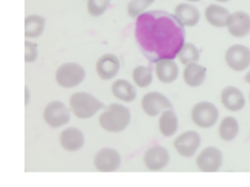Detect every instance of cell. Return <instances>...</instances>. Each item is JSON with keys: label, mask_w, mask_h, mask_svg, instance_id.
<instances>
[{"label": "cell", "mask_w": 250, "mask_h": 187, "mask_svg": "<svg viewBox=\"0 0 250 187\" xmlns=\"http://www.w3.org/2000/svg\"><path fill=\"white\" fill-rule=\"evenodd\" d=\"M135 36L141 52L156 63L161 59L176 58L185 44L186 31L174 15L154 10L137 18Z\"/></svg>", "instance_id": "6da1fadb"}, {"label": "cell", "mask_w": 250, "mask_h": 187, "mask_svg": "<svg viewBox=\"0 0 250 187\" xmlns=\"http://www.w3.org/2000/svg\"><path fill=\"white\" fill-rule=\"evenodd\" d=\"M131 118V113L127 107L113 103L100 115L99 122L101 127L106 131L119 133L127 128Z\"/></svg>", "instance_id": "7a4b0ae2"}, {"label": "cell", "mask_w": 250, "mask_h": 187, "mask_svg": "<svg viewBox=\"0 0 250 187\" xmlns=\"http://www.w3.org/2000/svg\"><path fill=\"white\" fill-rule=\"evenodd\" d=\"M69 105L74 114L81 119L92 118L104 107L98 99L84 92L74 93L69 98Z\"/></svg>", "instance_id": "3957f363"}, {"label": "cell", "mask_w": 250, "mask_h": 187, "mask_svg": "<svg viewBox=\"0 0 250 187\" xmlns=\"http://www.w3.org/2000/svg\"><path fill=\"white\" fill-rule=\"evenodd\" d=\"M86 72L80 64L67 62L62 64L56 70L55 78L61 87L72 89L80 85L84 80Z\"/></svg>", "instance_id": "277c9868"}, {"label": "cell", "mask_w": 250, "mask_h": 187, "mask_svg": "<svg viewBox=\"0 0 250 187\" xmlns=\"http://www.w3.org/2000/svg\"><path fill=\"white\" fill-rule=\"evenodd\" d=\"M43 117L45 123L54 129L64 126L70 120L69 109L59 100L52 101L46 105Z\"/></svg>", "instance_id": "5b68a950"}, {"label": "cell", "mask_w": 250, "mask_h": 187, "mask_svg": "<svg viewBox=\"0 0 250 187\" xmlns=\"http://www.w3.org/2000/svg\"><path fill=\"white\" fill-rule=\"evenodd\" d=\"M191 115L195 125L201 128L208 129L216 123L218 118V111L213 104L204 101L193 107Z\"/></svg>", "instance_id": "8992f818"}, {"label": "cell", "mask_w": 250, "mask_h": 187, "mask_svg": "<svg viewBox=\"0 0 250 187\" xmlns=\"http://www.w3.org/2000/svg\"><path fill=\"white\" fill-rule=\"evenodd\" d=\"M142 106L144 112L151 117L158 116L164 111L173 108L170 100L158 92L146 94L142 99Z\"/></svg>", "instance_id": "52a82bcc"}, {"label": "cell", "mask_w": 250, "mask_h": 187, "mask_svg": "<svg viewBox=\"0 0 250 187\" xmlns=\"http://www.w3.org/2000/svg\"><path fill=\"white\" fill-rule=\"evenodd\" d=\"M122 158L120 154L111 148L100 150L94 159V165L101 172H113L119 168Z\"/></svg>", "instance_id": "ba28073f"}, {"label": "cell", "mask_w": 250, "mask_h": 187, "mask_svg": "<svg viewBox=\"0 0 250 187\" xmlns=\"http://www.w3.org/2000/svg\"><path fill=\"white\" fill-rule=\"evenodd\" d=\"M227 64L236 72H241L250 64V50L242 45L231 46L225 55Z\"/></svg>", "instance_id": "9c48e42d"}, {"label": "cell", "mask_w": 250, "mask_h": 187, "mask_svg": "<svg viewBox=\"0 0 250 187\" xmlns=\"http://www.w3.org/2000/svg\"><path fill=\"white\" fill-rule=\"evenodd\" d=\"M201 143V137L197 132L187 131L175 139L174 147L183 157L191 158L197 151Z\"/></svg>", "instance_id": "30bf717a"}, {"label": "cell", "mask_w": 250, "mask_h": 187, "mask_svg": "<svg viewBox=\"0 0 250 187\" xmlns=\"http://www.w3.org/2000/svg\"><path fill=\"white\" fill-rule=\"evenodd\" d=\"M169 153L161 146H154L146 151L144 162L147 169L152 171H160L165 168L169 162Z\"/></svg>", "instance_id": "8fae6325"}, {"label": "cell", "mask_w": 250, "mask_h": 187, "mask_svg": "<svg viewBox=\"0 0 250 187\" xmlns=\"http://www.w3.org/2000/svg\"><path fill=\"white\" fill-rule=\"evenodd\" d=\"M121 61L115 55L106 53L100 56L96 62V70L102 80L108 81L113 79L119 74Z\"/></svg>", "instance_id": "7c38bea8"}, {"label": "cell", "mask_w": 250, "mask_h": 187, "mask_svg": "<svg viewBox=\"0 0 250 187\" xmlns=\"http://www.w3.org/2000/svg\"><path fill=\"white\" fill-rule=\"evenodd\" d=\"M222 161V152L215 147H209L198 156L196 163L203 172H215L220 168Z\"/></svg>", "instance_id": "4fadbf2b"}, {"label": "cell", "mask_w": 250, "mask_h": 187, "mask_svg": "<svg viewBox=\"0 0 250 187\" xmlns=\"http://www.w3.org/2000/svg\"><path fill=\"white\" fill-rule=\"evenodd\" d=\"M226 26L229 33L233 37H244L250 31V17L245 12L234 13L229 16Z\"/></svg>", "instance_id": "5bb4252c"}, {"label": "cell", "mask_w": 250, "mask_h": 187, "mask_svg": "<svg viewBox=\"0 0 250 187\" xmlns=\"http://www.w3.org/2000/svg\"><path fill=\"white\" fill-rule=\"evenodd\" d=\"M61 146L66 151L75 152L81 149L84 143L83 132L75 128H69L61 132L60 137Z\"/></svg>", "instance_id": "9a60e30c"}, {"label": "cell", "mask_w": 250, "mask_h": 187, "mask_svg": "<svg viewBox=\"0 0 250 187\" xmlns=\"http://www.w3.org/2000/svg\"><path fill=\"white\" fill-rule=\"evenodd\" d=\"M179 73L178 66L174 59H163L156 62V75L163 83H173L177 79Z\"/></svg>", "instance_id": "2e32d148"}, {"label": "cell", "mask_w": 250, "mask_h": 187, "mask_svg": "<svg viewBox=\"0 0 250 187\" xmlns=\"http://www.w3.org/2000/svg\"><path fill=\"white\" fill-rule=\"evenodd\" d=\"M174 15L184 27H188L196 25L200 17L197 8L187 3L178 5L175 8Z\"/></svg>", "instance_id": "e0dca14e"}, {"label": "cell", "mask_w": 250, "mask_h": 187, "mask_svg": "<svg viewBox=\"0 0 250 187\" xmlns=\"http://www.w3.org/2000/svg\"><path fill=\"white\" fill-rule=\"evenodd\" d=\"M24 21V37L27 40L38 38L43 34L46 26V20L42 16L29 15Z\"/></svg>", "instance_id": "ac0fdd59"}, {"label": "cell", "mask_w": 250, "mask_h": 187, "mask_svg": "<svg viewBox=\"0 0 250 187\" xmlns=\"http://www.w3.org/2000/svg\"><path fill=\"white\" fill-rule=\"evenodd\" d=\"M113 96L125 103H131L137 97V90L134 86L124 79L115 81L111 86Z\"/></svg>", "instance_id": "d6986e66"}, {"label": "cell", "mask_w": 250, "mask_h": 187, "mask_svg": "<svg viewBox=\"0 0 250 187\" xmlns=\"http://www.w3.org/2000/svg\"><path fill=\"white\" fill-rule=\"evenodd\" d=\"M221 97L223 104L230 111L238 112L245 106L244 95L236 88L229 87L225 88L222 92Z\"/></svg>", "instance_id": "ffe728a7"}, {"label": "cell", "mask_w": 250, "mask_h": 187, "mask_svg": "<svg viewBox=\"0 0 250 187\" xmlns=\"http://www.w3.org/2000/svg\"><path fill=\"white\" fill-rule=\"evenodd\" d=\"M206 75V68L196 63L187 65L184 70V81L192 88L199 87L205 80Z\"/></svg>", "instance_id": "44dd1931"}, {"label": "cell", "mask_w": 250, "mask_h": 187, "mask_svg": "<svg viewBox=\"0 0 250 187\" xmlns=\"http://www.w3.org/2000/svg\"><path fill=\"white\" fill-rule=\"evenodd\" d=\"M229 15V11L225 8L216 4L209 5L205 11L206 18L209 24L218 28L226 26Z\"/></svg>", "instance_id": "7402d4cb"}, {"label": "cell", "mask_w": 250, "mask_h": 187, "mask_svg": "<svg viewBox=\"0 0 250 187\" xmlns=\"http://www.w3.org/2000/svg\"><path fill=\"white\" fill-rule=\"evenodd\" d=\"M161 133L165 137L174 135L178 130V120L174 112L170 110L163 112L159 120Z\"/></svg>", "instance_id": "603a6c76"}, {"label": "cell", "mask_w": 250, "mask_h": 187, "mask_svg": "<svg viewBox=\"0 0 250 187\" xmlns=\"http://www.w3.org/2000/svg\"><path fill=\"white\" fill-rule=\"evenodd\" d=\"M238 131L239 126L237 120L232 116H228L221 123L219 134L225 141L230 142L236 137Z\"/></svg>", "instance_id": "cb8c5ba5"}, {"label": "cell", "mask_w": 250, "mask_h": 187, "mask_svg": "<svg viewBox=\"0 0 250 187\" xmlns=\"http://www.w3.org/2000/svg\"><path fill=\"white\" fill-rule=\"evenodd\" d=\"M177 57L184 65L196 63L200 59V52L193 44L185 43L178 52Z\"/></svg>", "instance_id": "d4e9b609"}, {"label": "cell", "mask_w": 250, "mask_h": 187, "mask_svg": "<svg viewBox=\"0 0 250 187\" xmlns=\"http://www.w3.org/2000/svg\"><path fill=\"white\" fill-rule=\"evenodd\" d=\"M132 79L140 88H146L149 86L153 80L152 70L144 66H138L133 70Z\"/></svg>", "instance_id": "484cf974"}, {"label": "cell", "mask_w": 250, "mask_h": 187, "mask_svg": "<svg viewBox=\"0 0 250 187\" xmlns=\"http://www.w3.org/2000/svg\"><path fill=\"white\" fill-rule=\"evenodd\" d=\"M155 0H131L127 5V14L132 19L137 18L145 13L147 7L151 5Z\"/></svg>", "instance_id": "4316f807"}, {"label": "cell", "mask_w": 250, "mask_h": 187, "mask_svg": "<svg viewBox=\"0 0 250 187\" xmlns=\"http://www.w3.org/2000/svg\"><path fill=\"white\" fill-rule=\"evenodd\" d=\"M110 2L111 0H87L88 13L92 17H100L105 13Z\"/></svg>", "instance_id": "83f0119b"}, {"label": "cell", "mask_w": 250, "mask_h": 187, "mask_svg": "<svg viewBox=\"0 0 250 187\" xmlns=\"http://www.w3.org/2000/svg\"><path fill=\"white\" fill-rule=\"evenodd\" d=\"M38 45L30 40L25 41V62L27 64L34 63L38 58Z\"/></svg>", "instance_id": "f1b7e54d"}, {"label": "cell", "mask_w": 250, "mask_h": 187, "mask_svg": "<svg viewBox=\"0 0 250 187\" xmlns=\"http://www.w3.org/2000/svg\"><path fill=\"white\" fill-rule=\"evenodd\" d=\"M25 104L26 105H27L30 99V93L28 88L26 87H25Z\"/></svg>", "instance_id": "f546056e"}, {"label": "cell", "mask_w": 250, "mask_h": 187, "mask_svg": "<svg viewBox=\"0 0 250 187\" xmlns=\"http://www.w3.org/2000/svg\"><path fill=\"white\" fill-rule=\"evenodd\" d=\"M245 80L248 83H250V71L246 75Z\"/></svg>", "instance_id": "4dcf8cb0"}, {"label": "cell", "mask_w": 250, "mask_h": 187, "mask_svg": "<svg viewBox=\"0 0 250 187\" xmlns=\"http://www.w3.org/2000/svg\"><path fill=\"white\" fill-rule=\"evenodd\" d=\"M216 1L221 2H225L229 1V0H216Z\"/></svg>", "instance_id": "1f68e13d"}, {"label": "cell", "mask_w": 250, "mask_h": 187, "mask_svg": "<svg viewBox=\"0 0 250 187\" xmlns=\"http://www.w3.org/2000/svg\"><path fill=\"white\" fill-rule=\"evenodd\" d=\"M187 1H189L190 2H198L201 1V0H187Z\"/></svg>", "instance_id": "d6a6232c"}, {"label": "cell", "mask_w": 250, "mask_h": 187, "mask_svg": "<svg viewBox=\"0 0 250 187\" xmlns=\"http://www.w3.org/2000/svg\"></svg>", "instance_id": "836d02e7"}]
</instances>
